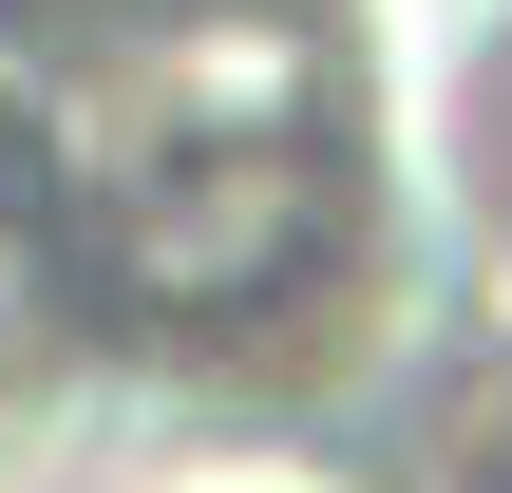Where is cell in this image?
<instances>
[{"label":"cell","instance_id":"1","mask_svg":"<svg viewBox=\"0 0 512 493\" xmlns=\"http://www.w3.org/2000/svg\"><path fill=\"white\" fill-rule=\"evenodd\" d=\"M304 247H323V171H304V152H171V171H114V266H133L152 304H266Z\"/></svg>","mask_w":512,"mask_h":493}]
</instances>
